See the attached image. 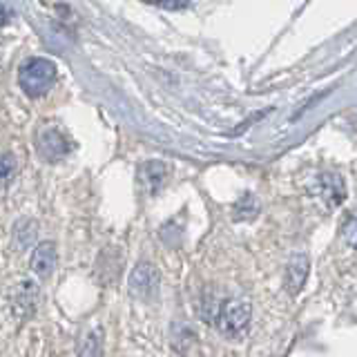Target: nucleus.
Instances as JSON below:
<instances>
[{
  "label": "nucleus",
  "instance_id": "f257e3e1",
  "mask_svg": "<svg viewBox=\"0 0 357 357\" xmlns=\"http://www.w3.org/2000/svg\"><path fill=\"white\" fill-rule=\"evenodd\" d=\"M56 81V65L47 59H29L18 72V83L27 96H43Z\"/></svg>",
  "mask_w": 357,
  "mask_h": 357
},
{
  "label": "nucleus",
  "instance_id": "f03ea898",
  "mask_svg": "<svg viewBox=\"0 0 357 357\" xmlns=\"http://www.w3.org/2000/svg\"><path fill=\"white\" fill-rule=\"evenodd\" d=\"M250 315H252V308H250L248 301H243V299H230V301H226V304L219 308L217 324H219V328L223 333L237 335V333H241L245 326H248Z\"/></svg>",
  "mask_w": 357,
  "mask_h": 357
},
{
  "label": "nucleus",
  "instance_id": "7ed1b4c3",
  "mask_svg": "<svg viewBox=\"0 0 357 357\" xmlns=\"http://www.w3.org/2000/svg\"><path fill=\"white\" fill-rule=\"evenodd\" d=\"M312 192H315L317 201L321 206L326 208H335L340 206L342 201L346 199V185H344V178L335 172H324L317 176L315 185H312Z\"/></svg>",
  "mask_w": 357,
  "mask_h": 357
},
{
  "label": "nucleus",
  "instance_id": "20e7f679",
  "mask_svg": "<svg viewBox=\"0 0 357 357\" xmlns=\"http://www.w3.org/2000/svg\"><path fill=\"white\" fill-rule=\"evenodd\" d=\"M38 145H40L43 156H45V159H50V161L61 159V156H65L67 150H70V143H67L63 134H61L59 130H54V128L45 130V132L40 134Z\"/></svg>",
  "mask_w": 357,
  "mask_h": 357
},
{
  "label": "nucleus",
  "instance_id": "39448f33",
  "mask_svg": "<svg viewBox=\"0 0 357 357\" xmlns=\"http://www.w3.org/2000/svg\"><path fill=\"white\" fill-rule=\"evenodd\" d=\"M306 273H308V259H306V255H301V252H295L293 257H290V261H288V288H290V293L297 295L301 286H304L306 282Z\"/></svg>",
  "mask_w": 357,
  "mask_h": 357
},
{
  "label": "nucleus",
  "instance_id": "423d86ee",
  "mask_svg": "<svg viewBox=\"0 0 357 357\" xmlns=\"http://www.w3.org/2000/svg\"><path fill=\"white\" fill-rule=\"evenodd\" d=\"M56 266V250L52 243H40L31 255V271L38 277H47Z\"/></svg>",
  "mask_w": 357,
  "mask_h": 357
},
{
  "label": "nucleus",
  "instance_id": "0eeeda50",
  "mask_svg": "<svg viewBox=\"0 0 357 357\" xmlns=\"http://www.w3.org/2000/svg\"><path fill=\"white\" fill-rule=\"evenodd\" d=\"M163 176H165V165L159 161H150L141 167V185L148 192H156L163 185Z\"/></svg>",
  "mask_w": 357,
  "mask_h": 357
},
{
  "label": "nucleus",
  "instance_id": "6e6552de",
  "mask_svg": "<svg viewBox=\"0 0 357 357\" xmlns=\"http://www.w3.org/2000/svg\"><path fill=\"white\" fill-rule=\"evenodd\" d=\"M156 286V273H154V268L148 266V264H143L139 266L137 271H134L132 275V290L137 295H148L152 293Z\"/></svg>",
  "mask_w": 357,
  "mask_h": 357
},
{
  "label": "nucleus",
  "instance_id": "1a4fd4ad",
  "mask_svg": "<svg viewBox=\"0 0 357 357\" xmlns=\"http://www.w3.org/2000/svg\"><path fill=\"white\" fill-rule=\"evenodd\" d=\"M257 215H259V201H257V197L245 195L237 201V206H234V217H237L239 221L252 219Z\"/></svg>",
  "mask_w": 357,
  "mask_h": 357
},
{
  "label": "nucleus",
  "instance_id": "9d476101",
  "mask_svg": "<svg viewBox=\"0 0 357 357\" xmlns=\"http://www.w3.org/2000/svg\"><path fill=\"white\" fill-rule=\"evenodd\" d=\"M344 237H346V241L353 245V248H357V212H355V215H351L349 221H346Z\"/></svg>",
  "mask_w": 357,
  "mask_h": 357
},
{
  "label": "nucleus",
  "instance_id": "9b49d317",
  "mask_svg": "<svg viewBox=\"0 0 357 357\" xmlns=\"http://www.w3.org/2000/svg\"><path fill=\"white\" fill-rule=\"evenodd\" d=\"M148 3H152L156 7H163V9H183V7H188L190 0H148Z\"/></svg>",
  "mask_w": 357,
  "mask_h": 357
},
{
  "label": "nucleus",
  "instance_id": "f8f14e48",
  "mask_svg": "<svg viewBox=\"0 0 357 357\" xmlns=\"http://www.w3.org/2000/svg\"><path fill=\"white\" fill-rule=\"evenodd\" d=\"M9 176H11V159L9 154L5 156V183H9Z\"/></svg>",
  "mask_w": 357,
  "mask_h": 357
}]
</instances>
